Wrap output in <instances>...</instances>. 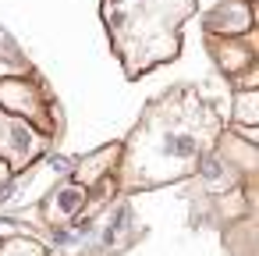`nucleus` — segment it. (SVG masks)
<instances>
[{"mask_svg": "<svg viewBox=\"0 0 259 256\" xmlns=\"http://www.w3.org/2000/svg\"><path fill=\"white\" fill-rule=\"evenodd\" d=\"M220 132L224 121L217 107L202 100L195 89L163 93L153 103H146L139 125L121 142V157L110 178L121 192L185 181L213 153Z\"/></svg>", "mask_w": 259, "mask_h": 256, "instance_id": "nucleus-1", "label": "nucleus"}, {"mask_svg": "<svg viewBox=\"0 0 259 256\" xmlns=\"http://www.w3.org/2000/svg\"><path fill=\"white\" fill-rule=\"evenodd\" d=\"M195 15V0H103L100 18L128 79L174 61L181 29Z\"/></svg>", "mask_w": 259, "mask_h": 256, "instance_id": "nucleus-2", "label": "nucleus"}, {"mask_svg": "<svg viewBox=\"0 0 259 256\" xmlns=\"http://www.w3.org/2000/svg\"><path fill=\"white\" fill-rule=\"evenodd\" d=\"M0 107H4L8 114H15V118H22V121H29L47 139H54L57 128H61L57 111H54V96L32 71L0 75Z\"/></svg>", "mask_w": 259, "mask_h": 256, "instance_id": "nucleus-3", "label": "nucleus"}, {"mask_svg": "<svg viewBox=\"0 0 259 256\" xmlns=\"http://www.w3.org/2000/svg\"><path fill=\"white\" fill-rule=\"evenodd\" d=\"M47 146H50V139L43 132H36L29 121H22L0 107V160L11 167V174L25 171L36 157L47 153Z\"/></svg>", "mask_w": 259, "mask_h": 256, "instance_id": "nucleus-4", "label": "nucleus"}, {"mask_svg": "<svg viewBox=\"0 0 259 256\" xmlns=\"http://www.w3.org/2000/svg\"><path fill=\"white\" fill-rule=\"evenodd\" d=\"M209 50L220 64V71H227L231 79L245 75V86H255V47H252V32L241 36H209Z\"/></svg>", "mask_w": 259, "mask_h": 256, "instance_id": "nucleus-5", "label": "nucleus"}, {"mask_svg": "<svg viewBox=\"0 0 259 256\" xmlns=\"http://www.w3.org/2000/svg\"><path fill=\"white\" fill-rule=\"evenodd\" d=\"M202 25H206L209 36H241V32H252V25H255L252 0H224V4H217L202 18Z\"/></svg>", "mask_w": 259, "mask_h": 256, "instance_id": "nucleus-6", "label": "nucleus"}, {"mask_svg": "<svg viewBox=\"0 0 259 256\" xmlns=\"http://www.w3.org/2000/svg\"><path fill=\"white\" fill-rule=\"evenodd\" d=\"M117 157H121V142H107L103 150H96V153H89V157L78 160L71 181H78V185H85V189L107 181V178L114 174V167H117Z\"/></svg>", "mask_w": 259, "mask_h": 256, "instance_id": "nucleus-7", "label": "nucleus"}, {"mask_svg": "<svg viewBox=\"0 0 259 256\" xmlns=\"http://www.w3.org/2000/svg\"><path fill=\"white\" fill-rule=\"evenodd\" d=\"M85 203H89V189L78 185V181H68V185H61V189L50 196V203H47V221H50V224L71 221V217L82 213Z\"/></svg>", "mask_w": 259, "mask_h": 256, "instance_id": "nucleus-8", "label": "nucleus"}, {"mask_svg": "<svg viewBox=\"0 0 259 256\" xmlns=\"http://www.w3.org/2000/svg\"><path fill=\"white\" fill-rule=\"evenodd\" d=\"M231 121L234 125H255L259 121V89L255 86H241L231 96Z\"/></svg>", "mask_w": 259, "mask_h": 256, "instance_id": "nucleus-9", "label": "nucleus"}, {"mask_svg": "<svg viewBox=\"0 0 259 256\" xmlns=\"http://www.w3.org/2000/svg\"><path fill=\"white\" fill-rule=\"evenodd\" d=\"M0 256H47V249H43L39 242H32V238L15 235V238H8V242H0Z\"/></svg>", "mask_w": 259, "mask_h": 256, "instance_id": "nucleus-10", "label": "nucleus"}, {"mask_svg": "<svg viewBox=\"0 0 259 256\" xmlns=\"http://www.w3.org/2000/svg\"><path fill=\"white\" fill-rule=\"evenodd\" d=\"M8 178H11V167H8L4 160H0V189H4V181H8Z\"/></svg>", "mask_w": 259, "mask_h": 256, "instance_id": "nucleus-11", "label": "nucleus"}]
</instances>
